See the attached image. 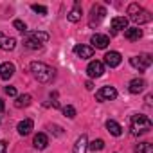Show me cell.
Wrapping results in <instances>:
<instances>
[{
  "label": "cell",
  "mask_w": 153,
  "mask_h": 153,
  "mask_svg": "<svg viewBox=\"0 0 153 153\" xmlns=\"http://www.w3.org/2000/svg\"><path fill=\"white\" fill-rule=\"evenodd\" d=\"M106 130L114 135V137H119L121 133H123V128H121V124L119 123H115V121H106Z\"/></svg>",
  "instance_id": "ffe728a7"
},
{
  "label": "cell",
  "mask_w": 153,
  "mask_h": 153,
  "mask_svg": "<svg viewBox=\"0 0 153 153\" xmlns=\"http://www.w3.org/2000/svg\"><path fill=\"white\" fill-rule=\"evenodd\" d=\"M24 45H25L27 49H33V51H40V49H42V45H40L38 42L29 40V38H25V40H24Z\"/></svg>",
  "instance_id": "d4e9b609"
},
{
  "label": "cell",
  "mask_w": 153,
  "mask_h": 153,
  "mask_svg": "<svg viewBox=\"0 0 153 153\" xmlns=\"http://www.w3.org/2000/svg\"><path fill=\"white\" fill-rule=\"evenodd\" d=\"M151 126H153L151 124V119L148 115H142V114L133 115L131 121H130V130H131V135H135V137L148 133L151 130Z\"/></svg>",
  "instance_id": "7a4b0ae2"
},
{
  "label": "cell",
  "mask_w": 153,
  "mask_h": 153,
  "mask_svg": "<svg viewBox=\"0 0 153 153\" xmlns=\"http://www.w3.org/2000/svg\"><path fill=\"white\" fill-rule=\"evenodd\" d=\"M25 38L34 40V42H38V43L42 45V43H45V42L49 40V34H47V33H43V31H31V33H27V36H25Z\"/></svg>",
  "instance_id": "e0dca14e"
},
{
  "label": "cell",
  "mask_w": 153,
  "mask_h": 153,
  "mask_svg": "<svg viewBox=\"0 0 153 153\" xmlns=\"http://www.w3.org/2000/svg\"><path fill=\"white\" fill-rule=\"evenodd\" d=\"M74 52H76V56L81 58V59H88V58L94 56V47H88V45H76V47H74Z\"/></svg>",
  "instance_id": "30bf717a"
},
{
  "label": "cell",
  "mask_w": 153,
  "mask_h": 153,
  "mask_svg": "<svg viewBox=\"0 0 153 153\" xmlns=\"http://www.w3.org/2000/svg\"><path fill=\"white\" fill-rule=\"evenodd\" d=\"M117 97V90L114 87H103L96 92V101H112Z\"/></svg>",
  "instance_id": "8992f818"
},
{
  "label": "cell",
  "mask_w": 153,
  "mask_h": 153,
  "mask_svg": "<svg viewBox=\"0 0 153 153\" xmlns=\"http://www.w3.org/2000/svg\"><path fill=\"white\" fill-rule=\"evenodd\" d=\"M87 74H88V78H101V76L105 74V65L101 61H90L88 67H87Z\"/></svg>",
  "instance_id": "52a82bcc"
},
{
  "label": "cell",
  "mask_w": 153,
  "mask_h": 153,
  "mask_svg": "<svg viewBox=\"0 0 153 153\" xmlns=\"http://www.w3.org/2000/svg\"><path fill=\"white\" fill-rule=\"evenodd\" d=\"M105 15H106V9L99 4H94L90 9V25H99V22L105 18Z\"/></svg>",
  "instance_id": "5b68a950"
},
{
  "label": "cell",
  "mask_w": 153,
  "mask_h": 153,
  "mask_svg": "<svg viewBox=\"0 0 153 153\" xmlns=\"http://www.w3.org/2000/svg\"><path fill=\"white\" fill-rule=\"evenodd\" d=\"M29 68H31L33 76H34L40 83H51V81L56 78V70H54L52 67L42 63V61H33V63L29 65Z\"/></svg>",
  "instance_id": "6da1fadb"
},
{
  "label": "cell",
  "mask_w": 153,
  "mask_h": 153,
  "mask_svg": "<svg viewBox=\"0 0 153 153\" xmlns=\"http://www.w3.org/2000/svg\"><path fill=\"white\" fill-rule=\"evenodd\" d=\"M31 7H33V11H34V13H40V15H47V7H45V6H38V4H33Z\"/></svg>",
  "instance_id": "83f0119b"
},
{
  "label": "cell",
  "mask_w": 153,
  "mask_h": 153,
  "mask_svg": "<svg viewBox=\"0 0 153 153\" xmlns=\"http://www.w3.org/2000/svg\"><path fill=\"white\" fill-rule=\"evenodd\" d=\"M130 63H131V67L137 68L139 72H144V70L153 63V59H151L149 54H140V56H133V58H130Z\"/></svg>",
  "instance_id": "277c9868"
},
{
  "label": "cell",
  "mask_w": 153,
  "mask_h": 153,
  "mask_svg": "<svg viewBox=\"0 0 153 153\" xmlns=\"http://www.w3.org/2000/svg\"><path fill=\"white\" fill-rule=\"evenodd\" d=\"M140 36H142V31H140L139 27H131V29H126V31H124V38H126V40H130V42L139 40Z\"/></svg>",
  "instance_id": "d6986e66"
},
{
  "label": "cell",
  "mask_w": 153,
  "mask_h": 153,
  "mask_svg": "<svg viewBox=\"0 0 153 153\" xmlns=\"http://www.w3.org/2000/svg\"><path fill=\"white\" fill-rule=\"evenodd\" d=\"M16 47V40L11 36H6L4 33H0V49L2 51H13Z\"/></svg>",
  "instance_id": "8fae6325"
},
{
  "label": "cell",
  "mask_w": 153,
  "mask_h": 153,
  "mask_svg": "<svg viewBox=\"0 0 153 153\" xmlns=\"http://www.w3.org/2000/svg\"><path fill=\"white\" fill-rule=\"evenodd\" d=\"M4 108H6V103H4V99H0V114L4 112Z\"/></svg>",
  "instance_id": "1f68e13d"
},
{
  "label": "cell",
  "mask_w": 153,
  "mask_h": 153,
  "mask_svg": "<svg viewBox=\"0 0 153 153\" xmlns=\"http://www.w3.org/2000/svg\"><path fill=\"white\" fill-rule=\"evenodd\" d=\"M63 115H65V117H68V119H74V117H76V108H74V106H70V105L63 106Z\"/></svg>",
  "instance_id": "484cf974"
},
{
  "label": "cell",
  "mask_w": 153,
  "mask_h": 153,
  "mask_svg": "<svg viewBox=\"0 0 153 153\" xmlns=\"http://www.w3.org/2000/svg\"><path fill=\"white\" fill-rule=\"evenodd\" d=\"M33 144H34V148L36 149H45L47 146H49V137L45 135V133H36L34 135V140H33Z\"/></svg>",
  "instance_id": "2e32d148"
},
{
  "label": "cell",
  "mask_w": 153,
  "mask_h": 153,
  "mask_svg": "<svg viewBox=\"0 0 153 153\" xmlns=\"http://www.w3.org/2000/svg\"><path fill=\"white\" fill-rule=\"evenodd\" d=\"M85 87H87L88 90H92V88H94V85H92V81H87V83H85Z\"/></svg>",
  "instance_id": "d6a6232c"
},
{
  "label": "cell",
  "mask_w": 153,
  "mask_h": 153,
  "mask_svg": "<svg viewBox=\"0 0 153 153\" xmlns=\"http://www.w3.org/2000/svg\"><path fill=\"white\" fill-rule=\"evenodd\" d=\"M7 151V144L4 140H0V153H6Z\"/></svg>",
  "instance_id": "f546056e"
},
{
  "label": "cell",
  "mask_w": 153,
  "mask_h": 153,
  "mask_svg": "<svg viewBox=\"0 0 153 153\" xmlns=\"http://www.w3.org/2000/svg\"><path fill=\"white\" fill-rule=\"evenodd\" d=\"M87 148H88V139H87V135H81L78 140H76V144H74V153H85L87 151Z\"/></svg>",
  "instance_id": "ac0fdd59"
},
{
  "label": "cell",
  "mask_w": 153,
  "mask_h": 153,
  "mask_svg": "<svg viewBox=\"0 0 153 153\" xmlns=\"http://www.w3.org/2000/svg\"><path fill=\"white\" fill-rule=\"evenodd\" d=\"M13 27H15L16 31H22V33H25V31H27V25H25L22 20H15V22H13Z\"/></svg>",
  "instance_id": "4316f807"
},
{
  "label": "cell",
  "mask_w": 153,
  "mask_h": 153,
  "mask_svg": "<svg viewBox=\"0 0 153 153\" xmlns=\"http://www.w3.org/2000/svg\"><path fill=\"white\" fill-rule=\"evenodd\" d=\"M88 148L96 153V151H101V149L105 148V142H103V139H96V140H92V142L88 144Z\"/></svg>",
  "instance_id": "cb8c5ba5"
},
{
  "label": "cell",
  "mask_w": 153,
  "mask_h": 153,
  "mask_svg": "<svg viewBox=\"0 0 153 153\" xmlns=\"http://www.w3.org/2000/svg\"><path fill=\"white\" fill-rule=\"evenodd\" d=\"M31 96L29 94H22V96H18L16 97V101H15V106L16 108H25V106H29L31 105Z\"/></svg>",
  "instance_id": "7402d4cb"
},
{
  "label": "cell",
  "mask_w": 153,
  "mask_h": 153,
  "mask_svg": "<svg viewBox=\"0 0 153 153\" xmlns=\"http://www.w3.org/2000/svg\"><path fill=\"white\" fill-rule=\"evenodd\" d=\"M128 88H130V92H131V94H140V92L146 88V81H144V79L135 78V79H131V81H130Z\"/></svg>",
  "instance_id": "9a60e30c"
},
{
  "label": "cell",
  "mask_w": 153,
  "mask_h": 153,
  "mask_svg": "<svg viewBox=\"0 0 153 153\" xmlns=\"http://www.w3.org/2000/svg\"><path fill=\"white\" fill-rule=\"evenodd\" d=\"M13 74H15V65H13V63L6 61V63L0 65V78H2V79H9V78H13Z\"/></svg>",
  "instance_id": "4fadbf2b"
},
{
  "label": "cell",
  "mask_w": 153,
  "mask_h": 153,
  "mask_svg": "<svg viewBox=\"0 0 153 153\" xmlns=\"http://www.w3.org/2000/svg\"><path fill=\"white\" fill-rule=\"evenodd\" d=\"M112 29H114V33H117V31H121V29H128V18L126 16H114L112 18Z\"/></svg>",
  "instance_id": "5bb4252c"
},
{
  "label": "cell",
  "mask_w": 153,
  "mask_h": 153,
  "mask_svg": "<svg viewBox=\"0 0 153 153\" xmlns=\"http://www.w3.org/2000/svg\"><path fill=\"white\" fill-rule=\"evenodd\" d=\"M4 92H6L9 97H16V88H15V87H6Z\"/></svg>",
  "instance_id": "f1b7e54d"
},
{
  "label": "cell",
  "mask_w": 153,
  "mask_h": 153,
  "mask_svg": "<svg viewBox=\"0 0 153 153\" xmlns=\"http://www.w3.org/2000/svg\"><path fill=\"white\" fill-rule=\"evenodd\" d=\"M81 7H79V4L78 2H76V6H74V9L67 15V18H68V22H79L81 20Z\"/></svg>",
  "instance_id": "44dd1931"
},
{
  "label": "cell",
  "mask_w": 153,
  "mask_h": 153,
  "mask_svg": "<svg viewBox=\"0 0 153 153\" xmlns=\"http://www.w3.org/2000/svg\"><path fill=\"white\" fill-rule=\"evenodd\" d=\"M128 15H130V18L135 22V24H148V22H151V15L146 11V9H142L139 4H130L128 6Z\"/></svg>",
  "instance_id": "3957f363"
},
{
  "label": "cell",
  "mask_w": 153,
  "mask_h": 153,
  "mask_svg": "<svg viewBox=\"0 0 153 153\" xmlns=\"http://www.w3.org/2000/svg\"><path fill=\"white\" fill-rule=\"evenodd\" d=\"M121 61H123V58H121V54H119L117 51H110V52H106V54H105V63H106L110 68L119 67V65H121Z\"/></svg>",
  "instance_id": "9c48e42d"
},
{
  "label": "cell",
  "mask_w": 153,
  "mask_h": 153,
  "mask_svg": "<svg viewBox=\"0 0 153 153\" xmlns=\"http://www.w3.org/2000/svg\"><path fill=\"white\" fill-rule=\"evenodd\" d=\"M135 153H153V146L149 142H140L135 146Z\"/></svg>",
  "instance_id": "603a6c76"
},
{
  "label": "cell",
  "mask_w": 153,
  "mask_h": 153,
  "mask_svg": "<svg viewBox=\"0 0 153 153\" xmlns=\"http://www.w3.org/2000/svg\"><path fill=\"white\" fill-rule=\"evenodd\" d=\"M90 43H92L96 49H106L108 43H110V38H108L106 34H99V33H96V34L90 38Z\"/></svg>",
  "instance_id": "ba28073f"
},
{
  "label": "cell",
  "mask_w": 153,
  "mask_h": 153,
  "mask_svg": "<svg viewBox=\"0 0 153 153\" xmlns=\"http://www.w3.org/2000/svg\"><path fill=\"white\" fill-rule=\"evenodd\" d=\"M33 128H34L33 119H24V121H20L18 126H16V130H18L20 135H29V133L33 131Z\"/></svg>",
  "instance_id": "7c38bea8"
},
{
  "label": "cell",
  "mask_w": 153,
  "mask_h": 153,
  "mask_svg": "<svg viewBox=\"0 0 153 153\" xmlns=\"http://www.w3.org/2000/svg\"><path fill=\"white\" fill-rule=\"evenodd\" d=\"M151 99H153L151 96H146V105H148V106H151V105H153V101H151Z\"/></svg>",
  "instance_id": "4dcf8cb0"
}]
</instances>
